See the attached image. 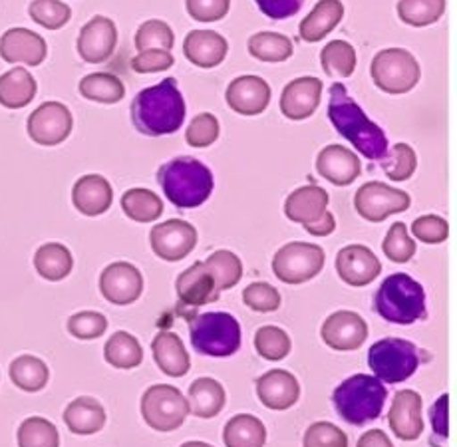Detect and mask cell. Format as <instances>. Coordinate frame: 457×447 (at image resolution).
Here are the masks:
<instances>
[{
    "label": "cell",
    "instance_id": "58",
    "mask_svg": "<svg viewBox=\"0 0 457 447\" xmlns=\"http://www.w3.org/2000/svg\"><path fill=\"white\" fill-rule=\"evenodd\" d=\"M356 447H394V443L382 429H370V432L360 435Z\"/></svg>",
    "mask_w": 457,
    "mask_h": 447
},
{
    "label": "cell",
    "instance_id": "19",
    "mask_svg": "<svg viewBox=\"0 0 457 447\" xmlns=\"http://www.w3.org/2000/svg\"><path fill=\"white\" fill-rule=\"evenodd\" d=\"M337 273L350 286H366L382 273V262L364 244H348L337 255Z\"/></svg>",
    "mask_w": 457,
    "mask_h": 447
},
{
    "label": "cell",
    "instance_id": "57",
    "mask_svg": "<svg viewBox=\"0 0 457 447\" xmlns=\"http://www.w3.org/2000/svg\"><path fill=\"white\" fill-rule=\"evenodd\" d=\"M447 404H450V398H447V393H444V396L436 401L434 408L429 410L434 435L437 437V440H434V443H432L436 447H439L442 445V442L447 440Z\"/></svg>",
    "mask_w": 457,
    "mask_h": 447
},
{
    "label": "cell",
    "instance_id": "14",
    "mask_svg": "<svg viewBox=\"0 0 457 447\" xmlns=\"http://www.w3.org/2000/svg\"><path fill=\"white\" fill-rule=\"evenodd\" d=\"M74 118L64 103L44 102L29 118V136L38 145H58L72 134Z\"/></svg>",
    "mask_w": 457,
    "mask_h": 447
},
{
    "label": "cell",
    "instance_id": "53",
    "mask_svg": "<svg viewBox=\"0 0 457 447\" xmlns=\"http://www.w3.org/2000/svg\"><path fill=\"white\" fill-rule=\"evenodd\" d=\"M411 233L421 243L439 244L447 241V236H450V225L439 215H424L416 219L414 225H411Z\"/></svg>",
    "mask_w": 457,
    "mask_h": 447
},
{
    "label": "cell",
    "instance_id": "36",
    "mask_svg": "<svg viewBox=\"0 0 457 447\" xmlns=\"http://www.w3.org/2000/svg\"><path fill=\"white\" fill-rule=\"evenodd\" d=\"M121 209L131 221L152 223L162 217L163 203L157 193L144 187H134L126 191L124 197H121Z\"/></svg>",
    "mask_w": 457,
    "mask_h": 447
},
{
    "label": "cell",
    "instance_id": "23",
    "mask_svg": "<svg viewBox=\"0 0 457 447\" xmlns=\"http://www.w3.org/2000/svg\"><path fill=\"white\" fill-rule=\"evenodd\" d=\"M316 171L337 187H346L362 173L358 155L345 145H327L316 157Z\"/></svg>",
    "mask_w": 457,
    "mask_h": 447
},
{
    "label": "cell",
    "instance_id": "47",
    "mask_svg": "<svg viewBox=\"0 0 457 447\" xmlns=\"http://www.w3.org/2000/svg\"><path fill=\"white\" fill-rule=\"evenodd\" d=\"M382 249L386 257H388L392 262H400V265L402 262H408L414 259L418 251L416 241L408 235V227L402 221L394 223L390 227V231L382 243Z\"/></svg>",
    "mask_w": 457,
    "mask_h": 447
},
{
    "label": "cell",
    "instance_id": "2",
    "mask_svg": "<svg viewBox=\"0 0 457 447\" xmlns=\"http://www.w3.org/2000/svg\"><path fill=\"white\" fill-rule=\"evenodd\" d=\"M328 118L334 129L348 139L366 160L382 161L388 153V137H386L384 129L376 126L372 120H368L362 108L350 98L345 84L330 86Z\"/></svg>",
    "mask_w": 457,
    "mask_h": 447
},
{
    "label": "cell",
    "instance_id": "20",
    "mask_svg": "<svg viewBox=\"0 0 457 447\" xmlns=\"http://www.w3.org/2000/svg\"><path fill=\"white\" fill-rule=\"evenodd\" d=\"M322 98V82L314 76H303L296 78V80L288 82L285 86L283 94H280V112L283 116L301 121L311 118L320 106Z\"/></svg>",
    "mask_w": 457,
    "mask_h": 447
},
{
    "label": "cell",
    "instance_id": "42",
    "mask_svg": "<svg viewBox=\"0 0 457 447\" xmlns=\"http://www.w3.org/2000/svg\"><path fill=\"white\" fill-rule=\"evenodd\" d=\"M204 262L209 267L211 275L215 277L217 288L221 293L233 288L243 277V262L233 251H215L213 255H209Z\"/></svg>",
    "mask_w": 457,
    "mask_h": 447
},
{
    "label": "cell",
    "instance_id": "39",
    "mask_svg": "<svg viewBox=\"0 0 457 447\" xmlns=\"http://www.w3.org/2000/svg\"><path fill=\"white\" fill-rule=\"evenodd\" d=\"M293 40L278 32H257L249 38V54L262 62H285L293 56Z\"/></svg>",
    "mask_w": 457,
    "mask_h": 447
},
{
    "label": "cell",
    "instance_id": "45",
    "mask_svg": "<svg viewBox=\"0 0 457 447\" xmlns=\"http://www.w3.org/2000/svg\"><path fill=\"white\" fill-rule=\"evenodd\" d=\"M254 348H257L259 356L265 358V360L277 362L283 360L285 356L291 352V338H288L287 332L278 327H261L254 335Z\"/></svg>",
    "mask_w": 457,
    "mask_h": 447
},
{
    "label": "cell",
    "instance_id": "3",
    "mask_svg": "<svg viewBox=\"0 0 457 447\" xmlns=\"http://www.w3.org/2000/svg\"><path fill=\"white\" fill-rule=\"evenodd\" d=\"M165 197L179 209H195L204 205L213 193V173L195 157H175L157 171Z\"/></svg>",
    "mask_w": 457,
    "mask_h": 447
},
{
    "label": "cell",
    "instance_id": "41",
    "mask_svg": "<svg viewBox=\"0 0 457 447\" xmlns=\"http://www.w3.org/2000/svg\"><path fill=\"white\" fill-rule=\"evenodd\" d=\"M445 12V0H400L398 16L403 24L429 26L442 19Z\"/></svg>",
    "mask_w": 457,
    "mask_h": 447
},
{
    "label": "cell",
    "instance_id": "22",
    "mask_svg": "<svg viewBox=\"0 0 457 447\" xmlns=\"http://www.w3.org/2000/svg\"><path fill=\"white\" fill-rule=\"evenodd\" d=\"M227 103L241 116H259L269 108L270 87L261 76H239L227 87Z\"/></svg>",
    "mask_w": 457,
    "mask_h": 447
},
{
    "label": "cell",
    "instance_id": "55",
    "mask_svg": "<svg viewBox=\"0 0 457 447\" xmlns=\"http://www.w3.org/2000/svg\"><path fill=\"white\" fill-rule=\"evenodd\" d=\"M191 19L199 22H217L227 16L231 0H186Z\"/></svg>",
    "mask_w": 457,
    "mask_h": 447
},
{
    "label": "cell",
    "instance_id": "15",
    "mask_svg": "<svg viewBox=\"0 0 457 447\" xmlns=\"http://www.w3.org/2000/svg\"><path fill=\"white\" fill-rule=\"evenodd\" d=\"M100 293L112 304L128 306L142 296L144 277L139 273V269L131 265V262H112L100 275Z\"/></svg>",
    "mask_w": 457,
    "mask_h": 447
},
{
    "label": "cell",
    "instance_id": "33",
    "mask_svg": "<svg viewBox=\"0 0 457 447\" xmlns=\"http://www.w3.org/2000/svg\"><path fill=\"white\" fill-rule=\"evenodd\" d=\"M34 267H37V273L42 278L50 280V283H58V280H64L72 273L74 259L66 244L46 243L34 255Z\"/></svg>",
    "mask_w": 457,
    "mask_h": 447
},
{
    "label": "cell",
    "instance_id": "31",
    "mask_svg": "<svg viewBox=\"0 0 457 447\" xmlns=\"http://www.w3.org/2000/svg\"><path fill=\"white\" fill-rule=\"evenodd\" d=\"M225 401V388L213 378H197L187 390L189 414L201 419H211L221 414Z\"/></svg>",
    "mask_w": 457,
    "mask_h": 447
},
{
    "label": "cell",
    "instance_id": "17",
    "mask_svg": "<svg viewBox=\"0 0 457 447\" xmlns=\"http://www.w3.org/2000/svg\"><path fill=\"white\" fill-rule=\"evenodd\" d=\"M118 44V29L108 16H94L84 24L78 37V54L87 64H102L110 60Z\"/></svg>",
    "mask_w": 457,
    "mask_h": 447
},
{
    "label": "cell",
    "instance_id": "5",
    "mask_svg": "<svg viewBox=\"0 0 457 447\" xmlns=\"http://www.w3.org/2000/svg\"><path fill=\"white\" fill-rule=\"evenodd\" d=\"M388 390L368 374L350 376L332 392V404L338 416L350 426H364L380 418Z\"/></svg>",
    "mask_w": 457,
    "mask_h": 447
},
{
    "label": "cell",
    "instance_id": "10",
    "mask_svg": "<svg viewBox=\"0 0 457 447\" xmlns=\"http://www.w3.org/2000/svg\"><path fill=\"white\" fill-rule=\"evenodd\" d=\"M142 416L155 432H175L189 416V404L183 393L170 384H155L142 396Z\"/></svg>",
    "mask_w": 457,
    "mask_h": 447
},
{
    "label": "cell",
    "instance_id": "49",
    "mask_svg": "<svg viewBox=\"0 0 457 447\" xmlns=\"http://www.w3.org/2000/svg\"><path fill=\"white\" fill-rule=\"evenodd\" d=\"M108 330V319L102 312L82 310L68 319V332L78 340L100 338Z\"/></svg>",
    "mask_w": 457,
    "mask_h": 447
},
{
    "label": "cell",
    "instance_id": "6",
    "mask_svg": "<svg viewBox=\"0 0 457 447\" xmlns=\"http://www.w3.org/2000/svg\"><path fill=\"white\" fill-rule=\"evenodd\" d=\"M189 336L195 352L227 358L241 348V324L228 312H204L189 320Z\"/></svg>",
    "mask_w": 457,
    "mask_h": 447
},
{
    "label": "cell",
    "instance_id": "40",
    "mask_svg": "<svg viewBox=\"0 0 457 447\" xmlns=\"http://www.w3.org/2000/svg\"><path fill=\"white\" fill-rule=\"evenodd\" d=\"M320 64L327 76H353L356 70V50L346 40H334L322 48Z\"/></svg>",
    "mask_w": 457,
    "mask_h": 447
},
{
    "label": "cell",
    "instance_id": "30",
    "mask_svg": "<svg viewBox=\"0 0 457 447\" xmlns=\"http://www.w3.org/2000/svg\"><path fill=\"white\" fill-rule=\"evenodd\" d=\"M64 422L76 435L98 434L105 426V410L96 398L80 396L66 406Z\"/></svg>",
    "mask_w": 457,
    "mask_h": 447
},
{
    "label": "cell",
    "instance_id": "25",
    "mask_svg": "<svg viewBox=\"0 0 457 447\" xmlns=\"http://www.w3.org/2000/svg\"><path fill=\"white\" fill-rule=\"evenodd\" d=\"M257 396L265 408L283 411L293 408L301 398V385L291 372L270 370L257 380Z\"/></svg>",
    "mask_w": 457,
    "mask_h": 447
},
{
    "label": "cell",
    "instance_id": "9",
    "mask_svg": "<svg viewBox=\"0 0 457 447\" xmlns=\"http://www.w3.org/2000/svg\"><path fill=\"white\" fill-rule=\"evenodd\" d=\"M370 76L374 84L386 94H408L420 82L421 68L411 52L388 48L374 56Z\"/></svg>",
    "mask_w": 457,
    "mask_h": 447
},
{
    "label": "cell",
    "instance_id": "37",
    "mask_svg": "<svg viewBox=\"0 0 457 447\" xmlns=\"http://www.w3.org/2000/svg\"><path fill=\"white\" fill-rule=\"evenodd\" d=\"M48 378L50 370L46 362H42L37 356L24 354L11 362V380L16 388L24 392H40L42 388H46Z\"/></svg>",
    "mask_w": 457,
    "mask_h": 447
},
{
    "label": "cell",
    "instance_id": "54",
    "mask_svg": "<svg viewBox=\"0 0 457 447\" xmlns=\"http://www.w3.org/2000/svg\"><path fill=\"white\" fill-rule=\"evenodd\" d=\"M173 66V56L170 50L152 48L144 50L131 60V70L137 74H154V72H165Z\"/></svg>",
    "mask_w": 457,
    "mask_h": 447
},
{
    "label": "cell",
    "instance_id": "56",
    "mask_svg": "<svg viewBox=\"0 0 457 447\" xmlns=\"http://www.w3.org/2000/svg\"><path fill=\"white\" fill-rule=\"evenodd\" d=\"M254 3H257L261 12L269 16V19L285 21L301 11L304 0H254Z\"/></svg>",
    "mask_w": 457,
    "mask_h": 447
},
{
    "label": "cell",
    "instance_id": "52",
    "mask_svg": "<svg viewBox=\"0 0 457 447\" xmlns=\"http://www.w3.org/2000/svg\"><path fill=\"white\" fill-rule=\"evenodd\" d=\"M219 131H221V128H219V120L213 113H199L191 120L186 139L191 147H209L217 142Z\"/></svg>",
    "mask_w": 457,
    "mask_h": 447
},
{
    "label": "cell",
    "instance_id": "12",
    "mask_svg": "<svg viewBox=\"0 0 457 447\" xmlns=\"http://www.w3.org/2000/svg\"><path fill=\"white\" fill-rule=\"evenodd\" d=\"M411 199L406 191L386 186L382 181H368L356 191L354 207L358 215L370 223H380L390 215L408 211Z\"/></svg>",
    "mask_w": 457,
    "mask_h": 447
},
{
    "label": "cell",
    "instance_id": "8",
    "mask_svg": "<svg viewBox=\"0 0 457 447\" xmlns=\"http://www.w3.org/2000/svg\"><path fill=\"white\" fill-rule=\"evenodd\" d=\"M328 193L319 186L295 189L285 201V215L293 223L304 227L314 236H327L337 229L334 215L328 211Z\"/></svg>",
    "mask_w": 457,
    "mask_h": 447
},
{
    "label": "cell",
    "instance_id": "35",
    "mask_svg": "<svg viewBox=\"0 0 457 447\" xmlns=\"http://www.w3.org/2000/svg\"><path fill=\"white\" fill-rule=\"evenodd\" d=\"M104 358L110 366L118 368V370H131L137 368L144 360V350L139 346L136 336L129 332H113L110 340L104 346Z\"/></svg>",
    "mask_w": 457,
    "mask_h": 447
},
{
    "label": "cell",
    "instance_id": "28",
    "mask_svg": "<svg viewBox=\"0 0 457 447\" xmlns=\"http://www.w3.org/2000/svg\"><path fill=\"white\" fill-rule=\"evenodd\" d=\"M154 360L160 366V370L171 378H181L186 376L191 368V358L178 335L170 330L157 332L152 342Z\"/></svg>",
    "mask_w": 457,
    "mask_h": 447
},
{
    "label": "cell",
    "instance_id": "59",
    "mask_svg": "<svg viewBox=\"0 0 457 447\" xmlns=\"http://www.w3.org/2000/svg\"><path fill=\"white\" fill-rule=\"evenodd\" d=\"M181 447H213V445H209L205 442H186Z\"/></svg>",
    "mask_w": 457,
    "mask_h": 447
},
{
    "label": "cell",
    "instance_id": "16",
    "mask_svg": "<svg viewBox=\"0 0 457 447\" xmlns=\"http://www.w3.org/2000/svg\"><path fill=\"white\" fill-rule=\"evenodd\" d=\"M320 336L324 344L338 352L358 350L368 338V324L353 310H337L324 320Z\"/></svg>",
    "mask_w": 457,
    "mask_h": 447
},
{
    "label": "cell",
    "instance_id": "34",
    "mask_svg": "<svg viewBox=\"0 0 457 447\" xmlns=\"http://www.w3.org/2000/svg\"><path fill=\"white\" fill-rule=\"evenodd\" d=\"M223 442L227 447H265L267 427L259 418L239 414L225 424Z\"/></svg>",
    "mask_w": 457,
    "mask_h": 447
},
{
    "label": "cell",
    "instance_id": "18",
    "mask_svg": "<svg viewBox=\"0 0 457 447\" xmlns=\"http://www.w3.org/2000/svg\"><path fill=\"white\" fill-rule=\"evenodd\" d=\"M175 291H178L179 304L187 306V309H199V306L217 302L221 296L215 277L211 275L204 261L193 262L187 270H183L178 277V283H175Z\"/></svg>",
    "mask_w": 457,
    "mask_h": 447
},
{
    "label": "cell",
    "instance_id": "32",
    "mask_svg": "<svg viewBox=\"0 0 457 447\" xmlns=\"http://www.w3.org/2000/svg\"><path fill=\"white\" fill-rule=\"evenodd\" d=\"M37 80L24 68H12L0 76V106L8 110L26 108L37 95Z\"/></svg>",
    "mask_w": 457,
    "mask_h": 447
},
{
    "label": "cell",
    "instance_id": "50",
    "mask_svg": "<svg viewBox=\"0 0 457 447\" xmlns=\"http://www.w3.org/2000/svg\"><path fill=\"white\" fill-rule=\"evenodd\" d=\"M303 447H348V437L330 422H314L304 432Z\"/></svg>",
    "mask_w": 457,
    "mask_h": 447
},
{
    "label": "cell",
    "instance_id": "43",
    "mask_svg": "<svg viewBox=\"0 0 457 447\" xmlns=\"http://www.w3.org/2000/svg\"><path fill=\"white\" fill-rule=\"evenodd\" d=\"M19 447H60L56 426L46 418L32 416L19 427Z\"/></svg>",
    "mask_w": 457,
    "mask_h": 447
},
{
    "label": "cell",
    "instance_id": "38",
    "mask_svg": "<svg viewBox=\"0 0 457 447\" xmlns=\"http://www.w3.org/2000/svg\"><path fill=\"white\" fill-rule=\"evenodd\" d=\"M78 90H80V94L86 100H92L98 103H118L124 100L126 95L124 82H121L118 76L108 74V72H96L82 78Z\"/></svg>",
    "mask_w": 457,
    "mask_h": 447
},
{
    "label": "cell",
    "instance_id": "48",
    "mask_svg": "<svg viewBox=\"0 0 457 447\" xmlns=\"http://www.w3.org/2000/svg\"><path fill=\"white\" fill-rule=\"evenodd\" d=\"M173 44L175 34L171 30V26L163 21H147L139 26L136 32V48L139 52L152 48L171 50Z\"/></svg>",
    "mask_w": 457,
    "mask_h": 447
},
{
    "label": "cell",
    "instance_id": "27",
    "mask_svg": "<svg viewBox=\"0 0 457 447\" xmlns=\"http://www.w3.org/2000/svg\"><path fill=\"white\" fill-rule=\"evenodd\" d=\"M228 42L215 30H193L183 42V54L199 68H215L225 60Z\"/></svg>",
    "mask_w": 457,
    "mask_h": 447
},
{
    "label": "cell",
    "instance_id": "1",
    "mask_svg": "<svg viewBox=\"0 0 457 447\" xmlns=\"http://www.w3.org/2000/svg\"><path fill=\"white\" fill-rule=\"evenodd\" d=\"M131 121L139 134L149 137L171 136L186 121V100L175 78L139 92L131 102Z\"/></svg>",
    "mask_w": 457,
    "mask_h": 447
},
{
    "label": "cell",
    "instance_id": "11",
    "mask_svg": "<svg viewBox=\"0 0 457 447\" xmlns=\"http://www.w3.org/2000/svg\"><path fill=\"white\" fill-rule=\"evenodd\" d=\"M327 252L312 243L295 241L277 251L272 257V273L285 285L309 283L324 269Z\"/></svg>",
    "mask_w": 457,
    "mask_h": 447
},
{
    "label": "cell",
    "instance_id": "51",
    "mask_svg": "<svg viewBox=\"0 0 457 447\" xmlns=\"http://www.w3.org/2000/svg\"><path fill=\"white\" fill-rule=\"evenodd\" d=\"M243 302L254 312H275L280 309V293L269 283H253L243 291Z\"/></svg>",
    "mask_w": 457,
    "mask_h": 447
},
{
    "label": "cell",
    "instance_id": "21",
    "mask_svg": "<svg viewBox=\"0 0 457 447\" xmlns=\"http://www.w3.org/2000/svg\"><path fill=\"white\" fill-rule=\"evenodd\" d=\"M48 46L40 34L29 29H11L0 38V58L8 64L40 66L46 60Z\"/></svg>",
    "mask_w": 457,
    "mask_h": 447
},
{
    "label": "cell",
    "instance_id": "44",
    "mask_svg": "<svg viewBox=\"0 0 457 447\" xmlns=\"http://www.w3.org/2000/svg\"><path fill=\"white\" fill-rule=\"evenodd\" d=\"M418 157L408 144H395L382 160V170L392 181H408L416 173Z\"/></svg>",
    "mask_w": 457,
    "mask_h": 447
},
{
    "label": "cell",
    "instance_id": "46",
    "mask_svg": "<svg viewBox=\"0 0 457 447\" xmlns=\"http://www.w3.org/2000/svg\"><path fill=\"white\" fill-rule=\"evenodd\" d=\"M29 14L34 22L48 30L62 29V26L72 19L70 6L60 3V0H34L29 6Z\"/></svg>",
    "mask_w": 457,
    "mask_h": 447
},
{
    "label": "cell",
    "instance_id": "13",
    "mask_svg": "<svg viewBox=\"0 0 457 447\" xmlns=\"http://www.w3.org/2000/svg\"><path fill=\"white\" fill-rule=\"evenodd\" d=\"M149 243L162 261L178 262L197 247V229L183 219H170L154 227L149 233Z\"/></svg>",
    "mask_w": 457,
    "mask_h": 447
},
{
    "label": "cell",
    "instance_id": "4",
    "mask_svg": "<svg viewBox=\"0 0 457 447\" xmlns=\"http://www.w3.org/2000/svg\"><path fill=\"white\" fill-rule=\"evenodd\" d=\"M374 310L390 324L410 327L426 319V293L416 278L406 273H394L378 286Z\"/></svg>",
    "mask_w": 457,
    "mask_h": 447
},
{
    "label": "cell",
    "instance_id": "24",
    "mask_svg": "<svg viewBox=\"0 0 457 447\" xmlns=\"http://www.w3.org/2000/svg\"><path fill=\"white\" fill-rule=\"evenodd\" d=\"M421 396L414 390H400L392 400L388 422L392 432L403 442H414L424 432Z\"/></svg>",
    "mask_w": 457,
    "mask_h": 447
},
{
    "label": "cell",
    "instance_id": "7",
    "mask_svg": "<svg viewBox=\"0 0 457 447\" xmlns=\"http://www.w3.org/2000/svg\"><path fill=\"white\" fill-rule=\"evenodd\" d=\"M368 364L380 382L400 384L418 370L420 350L408 340L384 338L368 350Z\"/></svg>",
    "mask_w": 457,
    "mask_h": 447
},
{
    "label": "cell",
    "instance_id": "29",
    "mask_svg": "<svg viewBox=\"0 0 457 447\" xmlns=\"http://www.w3.org/2000/svg\"><path fill=\"white\" fill-rule=\"evenodd\" d=\"M345 19V4L340 0H320L309 16H304L298 34L304 42H319L337 29Z\"/></svg>",
    "mask_w": 457,
    "mask_h": 447
},
{
    "label": "cell",
    "instance_id": "26",
    "mask_svg": "<svg viewBox=\"0 0 457 447\" xmlns=\"http://www.w3.org/2000/svg\"><path fill=\"white\" fill-rule=\"evenodd\" d=\"M113 189L110 181L98 173L84 175L74 183L72 203L86 217L104 215L112 207Z\"/></svg>",
    "mask_w": 457,
    "mask_h": 447
}]
</instances>
